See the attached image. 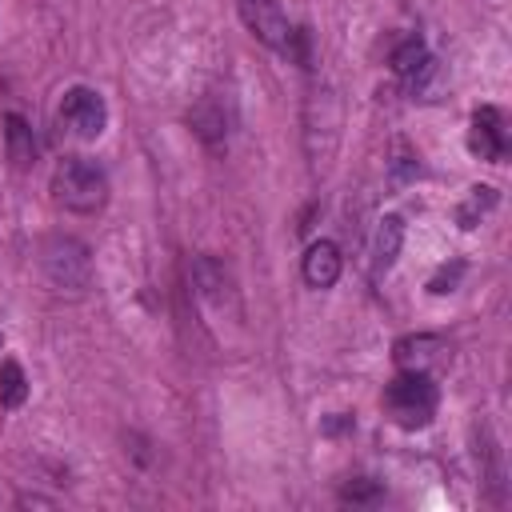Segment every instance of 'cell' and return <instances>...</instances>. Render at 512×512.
<instances>
[{
    "label": "cell",
    "mask_w": 512,
    "mask_h": 512,
    "mask_svg": "<svg viewBox=\"0 0 512 512\" xmlns=\"http://www.w3.org/2000/svg\"><path fill=\"white\" fill-rule=\"evenodd\" d=\"M300 124H304V156H308V168L312 176H324L332 168V156H336V144H340V96L332 92V84H308V96H304V112H300Z\"/></svg>",
    "instance_id": "6da1fadb"
},
{
    "label": "cell",
    "mask_w": 512,
    "mask_h": 512,
    "mask_svg": "<svg viewBox=\"0 0 512 512\" xmlns=\"http://www.w3.org/2000/svg\"><path fill=\"white\" fill-rule=\"evenodd\" d=\"M36 264H40L48 288L52 292H64V296H84L92 288V280H96L88 244L76 240V236H64V232H52V236L40 240Z\"/></svg>",
    "instance_id": "7a4b0ae2"
},
{
    "label": "cell",
    "mask_w": 512,
    "mask_h": 512,
    "mask_svg": "<svg viewBox=\"0 0 512 512\" xmlns=\"http://www.w3.org/2000/svg\"><path fill=\"white\" fill-rule=\"evenodd\" d=\"M52 200L68 212L92 216L108 204V172L88 156H64L52 172Z\"/></svg>",
    "instance_id": "3957f363"
},
{
    "label": "cell",
    "mask_w": 512,
    "mask_h": 512,
    "mask_svg": "<svg viewBox=\"0 0 512 512\" xmlns=\"http://www.w3.org/2000/svg\"><path fill=\"white\" fill-rule=\"evenodd\" d=\"M440 392L432 384L428 372H400L388 388H384V412L392 416V424H400L404 432L428 428L436 416Z\"/></svg>",
    "instance_id": "277c9868"
},
{
    "label": "cell",
    "mask_w": 512,
    "mask_h": 512,
    "mask_svg": "<svg viewBox=\"0 0 512 512\" xmlns=\"http://www.w3.org/2000/svg\"><path fill=\"white\" fill-rule=\"evenodd\" d=\"M108 124V108H104V96L96 88H68L64 100H60V128H68L76 140H96Z\"/></svg>",
    "instance_id": "5b68a950"
},
{
    "label": "cell",
    "mask_w": 512,
    "mask_h": 512,
    "mask_svg": "<svg viewBox=\"0 0 512 512\" xmlns=\"http://www.w3.org/2000/svg\"><path fill=\"white\" fill-rule=\"evenodd\" d=\"M236 8H240V20L248 24V32L260 44L284 52V44L292 36V24H288V16H284V8L276 0H236Z\"/></svg>",
    "instance_id": "8992f818"
},
{
    "label": "cell",
    "mask_w": 512,
    "mask_h": 512,
    "mask_svg": "<svg viewBox=\"0 0 512 512\" xmlns=\"http://www.w3.org/2000/svg\"><path fill=\"white\" fill-rule=\"evenodd\" d=\"M468 148H472L480 160H492V164L504 160V152H508V132H504V116H500L492 104H484V108L472 112Z\"/></svg>",
    "instance_id": "52a82bcc"
},
{
    "label": "cell",
    "mask_w": 512,
    "mask_h": 512,
    "mask_svg": "<svg viewBox=\"0 0 512 512\" xmlns=\"http://www.w3.org/2000/svg\"><path fill=\"white\" fill-rule=\"evenodd\" d=\"M192 288L212 308H236V284H232L228 268L220 260H212V256H196L192 260Z\"/></svg>",
    "instance_id": "ba28073f"
},
{
    "label": "cell",
    "mask_w": 512,
    "mask_h": 512,
    "mask_svg": "<svg viewBox=\"0 0 512 512\" xmlns=\"http://www.w3.org/2000/svg\"><path fill=\"white\" fill-rule=\"evenodd\" d=\"M448 344L432 332H416V336H400L396 348H392V360L400 372H432L440 360H444Z\"/></svg>",
    "instance_id": "9c48e42d"
},
{
    "label": "cell",
    "mask_w": 512,
    "mask_h": 512,
    "mask_svg": "<svg viewBox=\"0 0 512 512\" xmlns=\"http://www.w3.org/2000/svg\"><path fill=\"white\" fill-rule=\"evenodd\" d=\"M472 440H476V464H480V480L488 484L492 500H504V484H508V472H504V452H500V440L492 432L488 420H480L472 428Z\"/></svg>",
    "instance_id": "30bf717a"
},
{
    "label": "cell",
    "mask_w": 512,
    "mask_h": 512,
    "mask_svg": "<svg viewBox=\"0 0 512 512\" xmlns=\"http://www.w3.org/2000/svg\"><path fill=\"white\" fill-rule=\"evenodd\" d=\"M340 248L332 240H316L308 244L304 260H300V272H304V284L308 288H332L340 280Z\"/></svg>",
    "instance_id": "8fae6325"
},
{
    "label": "cell",
    "mask_w": 512,
    "mask_h": 512,
    "mask_svg": "<svg viewBox=\"0 0 512 512\" xmlns=\"http://www.w3.org/2000/svg\"><path fill=\"white\" fill-rule=\"evenodd\" d=\"M400 248H404V220L400 216L376 220V236H372V280H380V276L392 272Z\"/></svg>",
    "instance_id": "7c38bea8"
},
{
    "label": "cell",
    "mask_w": 512,
    "mask_h": 512,
    "mask_svg": "<svg viewBox=\"0 0 512 512\" xmlns=\"http://www.w3.org/2000/svg\"><path fill=\"white\" fill-rule=\"evenodd\" d=\"M188 124H192V132H196L208 148H224V144H228V112H224L212 96H204V100L192 104Z\"/></svg>",
    "instance_id": "4fadbf2b"
},
{
    "label": "cell",
    "mask_w": 512,
    "mask_h": 512,
    "mask_svg": "<svg viewBox=\"0 0 512 512\" xmlns=\"http://www.w3.org/2000/svg\"><path fill=\"white\" fill-rule=\"evenodd\" d=\"M4 148H8V160H12V168H32L36 164V136H32V128H28V120L24 116H16V112H8L4 116Z\"/></svg>",
    "instance_id": "5bb4252c"
},
{
    "label": "cell",
    "mask_w": 512,
    "mask_h": 512,
    "mask_svg": "<svg viewBox=\"0 0 512 512\" xmlns=\"http://www.w3.org/2000/svg\"><path fill=\"white\" fill-rule=\"evenodd\" d=\"M428 60H432V56H428V48H424L420 36H408V40H400V44L392 48V72L404 76V80H416Z\"/></svg>",
    "instance_id": "9a60e30c"
},
{
    "label": "cell",
    "mask_w": 512,
    "mask_h": 512,
    "mask_svg": "<svg viewBox=\"0 0 512 512\" xmlns=\"http://www.w3.org/2000/svg\"><path fill=\"white\" fill-rule=\"evenodd\" d=\"M492 208H496V188L476 184V188H468V200L456 208V224H460V228H476L480 216L492 212Z\"/></svg>",
    "instance_id": "2e32d148"
},
{
    "label": "cell",
    "mask_w": 512,
    "mask_h": 512,
    "mask_svg": "<svg viewBox=\"0 0 512 512\" xmlns=\"http://www.w3.org/2000/svg\"><path fill=\"white\" fill-rule=\"evenodd\" d=\"M388 176L392 184H408L420 176V156L408 140H392V152H388Z\"/></svg>",
    "instance_id": "e0dca14e"
},
{
    "label": "cell",
    "mask_w": 512,
    "mask_h": 512,
    "mask_svg": "<svg viewBox=\"0 0 512 512\" xmlns=\"http://www.w3.org/2000/svg\"><path fill=\"white\" fill-rule=\"evenodd\" d=\"M28 396V380H24V368L16 360H4L0 364V404L4 408H20Z\"/></svg>",
    "instance_id": "ac0fdd59"
},
{
    "label": "cell",
    "mask_w": 512,
    "mask_h": 512,
    "mask_svg": "<svg viewBox=\"0 0 512 512\" xmlns=\"http://www.w3.org/2000/svg\"><path fill=\"white\" fill-rule=\"evenodd\" d=\"M384 496V488L372 480V476H352L344 488H340V500L344 504H376Z\"/></svg>",
    "instance_id": "d6986e66"
},
{
    "label": "cell",
    "mask_w": 512,
    "mask_h": 512,
    "mask_svg": "<svg viewBox=\"0 0 512 512\" xmlns=\"http://www.w3.org/2000/svg\"><path fill=\"white\" fill-rule=\"evenodd\" d=\"M460 276H464V260H452V264H444L432 280H428V292H436V296H444V292H452L456 284H460Z\"/></svg>",
    "instance_id": "ffe728a7"
}]
</instances>
